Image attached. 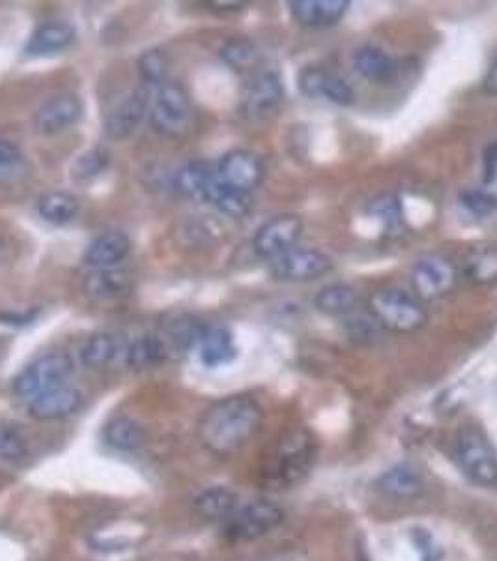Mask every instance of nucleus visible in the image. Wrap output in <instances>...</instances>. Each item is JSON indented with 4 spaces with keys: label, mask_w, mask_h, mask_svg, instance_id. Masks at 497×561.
Here are the masks:
<instances>
[{
    "label": "nucleus",
    "mask_w": 497,
    "mask_h": 561,
    "mask_svg": "<svg viewBox=\"0 0 497 561\" xmlns=\"http://www.w3.org/2000/svg\"><path fill=\"white\" fill-rule=\"evenodd\" d=\"M264 412L251 396L224 397L198 421V438L217 457L240 454L262 427Z\"/></svg>",
    "instance_id": "nucleus-1"
},
{
    "label": "nucleus",
    "mask_w": 497,
    "mask_h": 561,
    "mask_svg": "<svg viewBox=\"0 0 497 561\" xmlns=\"http://www.w3.org/2000/svg\"><path fill=\"white\" fill-rule=\"evenodd\" d=\"M174 185L185 197L213 206L232 219L247 216L253 206L251 193L238 192L224 184L217 173V167L206 161H193L182 167L174 176Z\"/></svg>",
    "instance_id": "nucleus-2"
},
{
    "label": "nucleus",
    "mask_w": 497,
    "mask_h": 561,
    "mask_svg": "<svg viewBox=\"0 0 497 561\" xmlns=\"http://www.w3.org/2000/svg\"><path fill=\"white\" fill-rule=\"evenodd\" d=\"M316 460V442L307 428H292L282 434L274 454L262 466V483L271 491H287L300 485Z\"/></svg>",
    "instance_id": "nucleus-3"
},
{
    "label": "nucleus",
    "mask_w": 497,
    "mask_h": 561,
    "mask_svg": "<svg viewBox=\"0 0 497 561\" xmlns=\"http://www.w3.org/2000/svg\"><path fill=\"white\" fill-rule=\"evenodd\" d=\"M367 307L370 319L377 322L378 328L396 335L417 333L428 322L423 301L415 298L414 293H406L402 288H380L370 294Z\"/></svg>",
    "instance_id": "nucleus-4"
},
{
    "label": "nucleus",
    "mask_w": 497,
    "mask_h": 561,
    "mask_svg": "<svg viewBox=\"0 0 497 561\" xmlns=\"http://www.w3.org/2000/svg\"><path fill=\"white\" fill-rule=\"evenodd\" d=\"M150 122L158 134L184 139L195 124V107L187 90L178 83L161 84L150 107Z\"/></svg>",
    "instance_id": "nucleus-5"
},
{
    "label": "nucleus",
    "mask_w": 497,
    "mask_h": 561,
    "mask_svg": "<svg viewBox=\"0 0 497 561\" xmlns=\"http://www.w3.org/2000/svg\"><path fill=\"white\" fill-rule=\"evenodd\" d=\"M454 455L462 472L478 485H497V451L492 442L475 427L456 434Z\"/></svg>",
    "instance_id": "nucleus-6"
},
{
    "label": "nucleus",
    "mask_w": 497,
    "mask_h": 561,
    "mask_svg": "<svg viewBox=\"0 0 497 561\" xmlns=\"http://www.w3.org/2000/svg\"><path fill=\"white\" fill-rule=\"evenodd\" d=\"M285 511L269 500H256L240 505L223 523V534L230 541H256L281 526Z\"/></svg>",
    "instance_id": "nucleus-7"
},
{
    "label": "nucleus",
    "mask_w": 497,
    "mask_h": 561,
    "mask_svg": "<svg viewBox=\"0 0 497 561\" xmlns=\"http://www.w3.org/2000/svg\"><path fill=\"white\" fill-rule=\"evenodd\" d=\"M73 373V362L66 354H45L26 365L13 380V393L31 401L33 397L44 393L47 389L58 388L68 383Z\"/></svg>",
    "instance_id": "nucleus-8"
},
{
    "label": "nucleus",
    "mask_w": 497,
    "mask_h": 561,
    "mask_svg": "<svg viewBox=\"0 0 497 561\" xmlns=\"http://www.w3.org/2000/svg\"><path fill=\"white\" fill-rule=\"evenodd\" d=\"M409 283L415 298L421 301L443 300L459 283V268L443 255H425L415 262Z\"/></svg>",
    "instance_id": "nucleus-9"
},
{
    "label": "nucleus",
    "mask_w": 497,
    "mask_h": 561,
    "mask_svg": "<svg viewBox=\"0 0 497 561\" xmlns=\"http://www.w3.org/2000/svg\"><path fill=\"white\" fill-rule=\"evenodd\" d=\"M335 262L332 256L311 248H293L269 262V274L285 283H311L332 274Z\"/></svg>",
    "instance_id": "nucleus-10"
},
{
    "label": "nucleus",
    "mask_w": 497,
    "mask_h": 561,
    "mask_svg": "<svg viewBox=\"0 0 497 561\" xmlns=\"http://www.w3.org/2000/svg\"><path fill=\"white\" fill-rule=\"evenodd\" d=\"M303 229H305V225L300 216L279 214L256 230L253 249L261 259L271 262L298 245Z\"/></svg>",
    "instance_id": "nucleus-11"
},
{
    "label": "nucleus",
    "mask_w": 497,
    "mask_h": 561,
    "mask_svg": "<svg viewBox=\"0 0 497 561\" xmlns=\"http://www.w3.org/2000/svg\"><path fill=\"white\" fill-rule=\"evenodd\" d=\"M298 89L303 96L311 100L320 98L338 107H350L356 102L354 87L337 71L327 70L324 66H305L298 76Z\"/></svg>",
    "instance_id": "nucleus-12"
},
{
    "label": "nucleus",
    "mask_w": 497,
    "mask_h": 561,
    "mask_svg": "<svg viewBox=\"0 0 497 561\" xmlns=\"http://www.w3.org/2000/svg\"><path fill=\"white\" fill-rule=\"evenodd\" d=\"M152 107V89L141 87L124 98L105 118L108 139L124 140L131 137L147 118Z\"/></svg>",
    "instance_id": "nucleus-13"
},
{
    "label": "nucleus",
    "mask_w": 497,
    "mask_h": 561,
    "mask_svg": "<svg viewBox=\"0 0 497 561\" xmlns=\"http://www.w3.org/2000/svg\"><path fill=\"white\" fill-rule=\"evenodd\" d=\"M217 173L230 187L251 193L262 184L266 176V167L258 153L251 150H230L217 163Z\"/></svg>",
    "instance_id": "nucleus-14"
},
{
    "label": "nucleus",
    "mask_w": 497,
    "mask_h": 561,
    "mask_svg": "<svg viewBox=\"0 0 497 561\" xmlns=\"http://www.w3.org/2000/svg\"><path fill=\"white\" fill-rule=\"evenodd\" d=\"M84 407V393L70 383L47 389L28 401V415L36 421L68 420L79 414Z\"/></svg>",
    "instance_id": "nucleus-15"
},
{
    "label": "nucleus",
    "mask_w": 497,
    "mask_h": 561,
    "mask_svg": "<svg viewBox=\"0 0 497 561\" xmlns=\"http://www.w3.org/2000/svg\"><path fill=\"white\" fill-rule=\"evenodd\" d=\"M83 116V102L76 94L47 98L34 115V128L39 135L62 134Z\"/></svg>",
    "instance_id": "nucleus-16"
},
{
    "label": "nucleus",
    "mask_w": 497,
    "mask_h": 561,
    "mask_svg": "<svg viewBox=\"0 0 497 561\" xmlns=\"http://www.w3.org/2000/svg\"><path fill=\"white\" fill-rule=\"evenodd\" d=\"M282 98L285 89L279 76L274 71H258L243 92V111L251 118H264L281 107Z\"/></svg>",
    "instance_id": "nucleus-17"
},
{
    "label": "nucleus",
    "mask_w": 497,
    "mask_h": 561,
    "mask_svg": "<svg viewBox=\"0 0 497 561\" xmlns=\"http://www.w3.org/2000/svg\"><path fill=\"white\" fill-rule=\"evenodd\" d=\"M350 10L348 0H290L288 12L305 28H330L345 20Z\"/></svg>",
    "instance_id": "nucleus-18"
},
{
    "label": "nucleus",
    "mask_w": 497,
    "mask_h": 561,
    "mask_svg": "<svg viewBox=\"0 0 497 561\" xmlns=\"http://www.w3.org/2000/svg\"><path fill=\"white\" fill-rule=\"evenodd\" d=\"M354 70L367 79L369 83L388 84L393 83L398 77V62L391 57L390 53L383 51L377 45H363L354 53L351 58Z\"/></svg>",
    "instance_id": "nucleus-19"
},
{
    "label": "nucleus",
    "mask_w": 497,
    "mask_h": 561,
    "mask_svg": "<svg viewBox=\"0 0 497 561\" xmlns=\"http://www.w3.org/2000/svg\"><path fill=\"white\" fill-rule=\"evenodd\" d=\"M131 251V240L126 232L107 230L94 238L84 251V262L90 268H116Z\"/></svg>",
    "instance_id": "nucleus-20"
},
{
    "label": "nucleus",
    "mask_w": 497,
    "mask_h": 561,
    "mask_svg": "<svg viewBox=\"0 0 497 561\" xmlns=\"http://www.w3.org/2000/svg\"><path fill=\"white\" fill-rule=\"evenodd\" d=\"M83 290L90 300L115 301L131 293V277L118 268L94 270L83 280Z\"/></svg>",
    "instance_id": "nucleus-21"
},
{
    "label": "nucleus",
    "mask_w": 497,
    "mask_h": 561,
    "mask_svg": "<svg viewBox=\"0 0 497 561\" xmlns=\"http://www.w3.org/2000/svg\"><path fill=\"white\" fill-rule=\"evenodd\" d=\"M76 26L68 21H47L34 31L26 44V53L33 57L62 53L76 42Z\"/></svg>",
    "instance_id": "nucleus-22"
},
{
    "label": "nucleus",
    "mask_w": 497,
    "mask_h": 561,
    "mask_svg": "<svg viewBox=\"0 0 497 561\" xmlns=\"http://www.w3.org/2000/svg\"><path fill=\"white\" fill-rule=\"evenodd\" d=\"M359 294L348 283H330L314 294L313 306L325 317L348 319L359 307Z\"/></svg>",
    "instance_id": "nucleus-23"
},
{
    "label": "nucleus",
    "mask_w": 497,
    "mask_h": 561,
    "mask_svg": "<svg viewBox=\"0 0 497 561\" xmlns=\"http://www.w3.org/2000/svg\"><path fill=\"white\" fill-rule=\"evenodd\" d=\"M198 354H200V362L208 369H217L236 359L238 346L227 328L216 325V328H206V332L198 341Z\"/></svg>",
    "instance_id": "nucleus-24"
},
{
    "label": "nucleus",
    "mask_w": 497,
    "mask_h": 561,
    "mask_svg": "<svg viewBox=\"0 0 497 561\" xmlns=\"http://www.w3.org/2000/svg\"><path fill=\"white\" fill-rule=\"evenodd\" d=\"M378 491L395 500H414L425 491L421 473L412 465H396L377 479Z\"/></svg>",
    "instance_id": "nucleus-25"
},
{
    "label": "nucleus",
    "mask_w": 497,
    "mask_h": 561,
    "mask_svg": "<svg viewBox=\"0 0 497 561\" xmlns=\"http://www.w3.org/2000/svg\"><path fill=\"white\" fill-rule=\"evenodd\" d=\"M462 275L477 287H492L497 283V245L481 243L470 249L462 261Z\"/></svg>",
    "instance_id": "nucleus-26"
},
{
    "label": "nucleus",
    "mask_w": 497,
    "mask_h": 561,
    "mask_svg": "<svg viewBox=\"0 0 497 561\" xmlns=\"http://www.w3.org/2000/svg\"><path fill=\"white\" fill-rule=\"evenodd\" d=\"M128 346L124 337L113 333H96L86 339V343L81 348V362L90 369H102L115 364L116 359H126Z\"/></svg>",
    "instance_id": "nucleus-27"
},
{
    "label": "nucleus",
    "mask_w": 497,
    "mask_h": 561,
    "mask_svg": "<svg viewBox=\"0 0 497 561\" xmlns=\"http://www.w3.org/2000/svg\"><path fill=\"white\" fill-rule=\"evenodd\" d=\"M103 436L108 447L122 454H135L147 442V431L142 423L129 415H116L115 420L108 421Z\"/></svg>",
    "instance_id": "nucleus-28"
},
{
    "label": "nucleus",
    "mask_w": 497,
    "mask_h": 561,
    "mask_svg": "<svg viewBox=\"0 0 497 561\" xmlns=\"http://www.w3.org/2000/svg\"><path fill=\"white\" fill-rule=\"evenodd\" d=\"M240 507V497L229 486H211L198 494L195 511L210 523L223 524Z\"/></svg>",
    "instance_id": "nucleus-29"
},
{
    "label": "nucleus",
    "mask_w": 497,
    "mask_h": 561,
    "mask_svg": "<svg viewBox=\"0 0 497 561\" xmlns=\"http://www.w3.org/2000/svg\"><path fill=\"white\" fill-rule=\"evenodd\" d=\"M79 198L68 192H49L38 198V214L49 224H70L79 216Z\"/></svg>",
    "instance_id": "nucleus-30"
},
{
    "label": "nucleus",
    "mask_w": 497,
    "mask_h": 561,
    "mask_svg": "<svg viewBox=\"0 0 497 561\" xmlns=\"http://www.w3.org/2000/svg\"><path fill=\"white\" fill-rule=\"evenodd\" d=\"M219 57H221L224 65L234 71H240V73L255 71L261 65V53L256 49V45L251 39L242 38V36L227 39L219 49Z\"/></svg>",
    "instance_id": "nucleus-31"
},
{
    "label": "nucleus",
    "mask_w": 497,
    "mask_h": 561,
    "mask_svg": "<svg viewBox=\"0 0 497 561\" xmlns=\"http://www.w3.org/2000/svg\"><path fill=\"white\" fill-rule=\"evenodd\" d=\"M163 359H165L163 341L153 335H145V337L135 339L134 343L128 346L124 364L131 369H148V367L161 364Z\"/></svg>",
    "instance_id": "nucleus-32"
},
{
    "label": "nucleus",
    "mask_w": 497,
    "mask_h": 561,
    "mask_svg": "<svg viewBox=\"0 0 497 561\" xmlns=\"http://www.w3.org/2000/svg\"><path fill=\"white\" fill-rule=\"evenodd\" d=\"M28 455V440L20 425L0 423V462L18 465Z\"/></svg>",
    "instance_id": "nucleus-33"
},
{
    "label": "nucleus",
    "mask_w": 497,
    "mask_h": 561,
    "mask_svg": "<svg viewBox=\"0 0 497 561\" xmlns=\"http://www.w3.org/2000/svg\"><path fill=\"white\" fill-rule=\"evenodd\" d=\"M367 214L377 217L385 229H398L404 221V208L395 193H380L378 197L372 198L367 206Z\"/></svg>",
    "instance_id": "nucleus-34"
},
{
    "label": "nucleus",
    "mask_w": 497,
    "mask_h": 561,
    "mask_svg": "<svg viewBox=\"0 0 497 561\" xmlns=\"http://www.w3.org/2000/svg\"><path fill=\"white\" fill-rule=\"evenodd\" d=\"M459 205L465 214L485 219V217L494 216L497 211V195L488 192L485 187L477 190H464L459 193Z\"/></svg>",
    "instance_id": "nucleus-35"
},
{
    "label": "nucleus",
    "mask_w": 497,
    "mask_h": 561,
    "mask_svg": "<svg viewBox=\"0 0 497 561\" xmlns=\"http://www.w3.org/2000/svg\"><path fill=\"white\" fill-rule=\"evenodd\" d=\"M139 73L142 81L152 87V84H165L166 73H169V57L161 49H150L145 51L139 58Z\"/></svg>",
    "instance_id": "nucleus-36"
},
{
    "label": "nucleus",
    "mask_w": 497,
    "mask_h": 561,
    "mask_svg": "<svg viewBox=\"0 0 497 561\" xmlns=\"http://www.w3.org/2000/svg\"><path fill=\"white\" fill-rule=\"evenodd\" d=\"M108 158L103 150H89L83 156L77 158L76 163L71 167V176L79 182H89L107 169Z\"/></svg>",
    "instance_id": "nucleus-37"
},
{
    "label": "nucleus",
    "mask_w": 497,
    "mask_h": 561,
    "mask_svg": "<svg viewBox=\"0 0 497 561\" xmlns=\"http://www.w3.org/2000/svg\"><path fill=\"white\" fill-rule=\"evenodd\" d=\"M21 161V150L12 140L0 139V173L18 165Z\"/></svg>",
    "instance_id": "nucleus-38"
},
{
    "label": "nucleus",
    "mask_w": 497,
    "mask_h": 561,
    "mask_svg": "<svg viewBox=\"0 0 497 561\" xmlns=\"http://www.w3.org/2000/svg\"><path fill=\"white\" fill-rule=\"evenodd\" d=\"M497 176V142H490L483 152V182L490 185Z\"/></svg>",
    "instance_id": "nucleus-39"
},
{
    "label": "nucleus",
    "mask_w": 497,
    "mask_h": 561,
    "mask_svg": "<svg viewBox=\"0 0 497 561\" xmlns=\"http://www.w3.org/2000/svg\"><path fill=\"white\" fill-rule=\"evenodd\" d=\"M483 92L488 96L497 98V60L486 71L485 79H483Z\"/></svg>",
    "instance_id": "nucleus-40"
},
{
    "label": "nucleus",
    "mask_w": 497,
    "mask_h": 561,
    "mask_svg": "<svg viewBox=\"0 0 497 561\" xmlns=\"http://www.w3.org/2000/svg\"><path fill=\"white\" fill-rule=\"evenodd\" d=\"M210 7L216 8V10H221V12H238V10H242V8L247 7L245 2H210Z\"/></svg>",
    "instance_id": "nucleus-41"
},
{
    "label": "nucleus",
    "mask_w": 497,
    "mask_h": 561,
    "mask_svg": "<svg viewBox=\"0 0 497 561\" xmlns=\"http://www.w3.org/2000/svg\"><path fill=\"white\" fill-rule=\"evenodd\" d=\"M0 251H2V238H0Z\"/></svg>",
    "instance_id": "nucleus-42"
}]
</instances>
